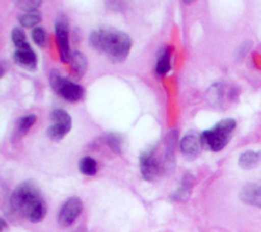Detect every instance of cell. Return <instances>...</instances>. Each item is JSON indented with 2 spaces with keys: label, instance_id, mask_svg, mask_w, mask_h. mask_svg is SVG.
Segmentation results:
<instances>
[{
  "label": "cell",
  "instance_id": "obj_21",
  "mask_svg": "<svg viewBox=\"0 0 261 232\" xmlns=\"http://www.w3.org/2000/svg\"><path fill=\"white\" fill-rule=\"evenodd\" d=\"M107 144L110 145L112 150L120 153L121 152V137L117 134H109L107 135Z\"/></svg>",
  "mask_w": 261,
  "mask_h": 232
},
{
  "label": "cell",
  "instance_id": "obj_19",
  "mask_svg": "<svg viewBox=\"0 0 261 232\" xmlns=\"http://www.w3.org/2000/svg\"><path fill=\"white\" fill-rule=\"evenodd\" d=\"M32 40L40 47H45L46 42H47V33H46L43 27H35L32 30Z\"/></svg>",
  "mask_w": 261,
  "mask_h": 232
},
{
  "label": "cell",
  "instance_id": "obj_14",
  "mask_svg": "<svg viewBox=\"0 0 261 232\" xmlns=\"http://www.w3.org/2000/svg\"><path fill=\"white\" fill-rule=\"evenodd\" d=\"M79 171L86 176H94L97 173V161L91 156H84L79 160Z\"/></svg>",
  "mask_w": 261,
  "mask_h": 232
},
{
  "label": "cell",
  "instance_id": "obj_7",
  "mask_svg": "<svg viewBox=\"0 0 261 232\" xmlns=\"http://www.w3.org/2000/svg\"><path fill=\"white\" fill-rule=\"evenodd\" d=\"M55 38L60 60L63 63H69L73 53L70 51L69 45V24L66 18L59 17L55 22Z\"/></svg>",
  "mask_w": 261,
  "mask_h": 232
},
{
  "label": "cell",
  "instance_id": "obj_13",
  "mask_svg": "<svg viewBox=\"0 0 261 232\" xmlns=\"http://www.w3.org/2000/svg\"><path fill=\"white\" fill-rule=\"evenodd\" d=\"M261 161V152L256 150H246L242 153L239 158V166L244 170H250L260 163Z\"/></svg>",
  "mask_w": 261,
  "mask_h": 232
},
{
  "label": "cell",
  "instance_id": "obj_9",
  "mask_svg": "<svg viewBox=\"0 0 261 232\" xmlns=\"http://www.w3.org/2000/svg\"><path fill=\"white\" fill-rule=\"evenodd\" d=\"M201 142L200 138L196 137L193 133H189V134L184 135V138L180 142V148L181 152L186 156L188 158H196L200 154L201 149Z\"/></svg>",
  "mask_w": 261,
  "mask_h": 232
},
{
  "label": "cell",
  "instance_id": "obj_20",
  "mask_svg": "<svg viewBox=\"0 0 261 232\" xmlns=\"http://www.w3.org/2000/svg\"><path fill=\"white\" fill-rule=\"evenodd\" d=\"M14 4L27 13H32L41 7L42 2H40V0H17V2H14Z\"/></svg>",
  "mask_w": 261,
  "mask_h": 232
},
{
  "label": "cell",
  "instance_id": "obj_17",
  "mask_svg": "<svg viewBox=\"0 0 261 232\" xmlns=\"http://www.w3.org/2000/svg\"><path fill=\"white\" fill-rule=\"evenodd\" d=\"M36 119H37V117H36V115H33V114H28V115H24V116L20 117L17 122L18 134H20V135L25 134V133L30 130V127L33 126V124L36 122Z\"/></svg>",
  "mask_w": 261,
  "mask_h": 232
},
{
  "label": "cell",
  "instance_id": "obj_2",
  "mask_svg": "<svg viewBox=\"0 0 261 232\" xmlns=\"http://www.w3.org/2000/svg\"><path fill=\"white\" fill-rule=\"evenodd\" d=\"M89 45L105 54L114 63H122L129 56L132 40L129 35L115 28H98L89 35Z\"/></svg>",
  "mask_w": 261,
  "mask_h": 232
},
{
  "label": "cell",
  "instance_id": "obj_10",
  "mask_svg": "<svg viewBox=\"0 0 261 232\" xmlns=\"http://www.w3.org/2000/svg\"><path fill=\"white\" fill-rule=\"evenodd\" d=\"M13 58H14V61L18 65L23 66L28 70H35L36 66H37V56H36L35 51L31 47L15 50Z\"/></svg>",
  "mask_w": 261,
  "mask_h": 232
},
{
  "label": "cell",
  "instance_id": "obj_6",
  "mask_svg": "<svg viewBox=\"0 0 261 232\" xmlns=\"http://www.w3.org/2000/svg\"><path fill=\"white\" fill-rule=\"evenodd\" d=\"M53 120V125H50L47 129V135L53 140H60L70 132L71 129V117L65 110L56 109L50 115Z\"/></svg>",
  "mask_w": 261,
  "mask_h": 232
},
{
  "label": "cell",
  "instance_id": "obj_18",
  "mask_svg": "<svg viewBox=\"0 0 261 232\" xmlns=\"http://www.w3.org/2000/svg\"><path fill=\"white\" fill-rule=\"evenodd\" d=\"M182 185L175 191V193L171 195L172 200H186L189 198V190H190V178H188V176L182 177Z\"/></svg>",
  "mask_w": 261,
  "mask_h": 232
},
{
  "label": "cell",
  "instance_id": "obj_4",
  "mask_svg": "<svg viewBox=\"0 0 261 232\" xmlns=\"http://www.w3.org/2000/svg\"><path fill=\"white\" fill-rule=\"evenodd\" d=\"M48 81H50V86L53 87L54 91L66 101L76 102L83 97L84 88L81 84L64 78L56 71H51Z\"/></svg>",
  "mask_w": 261,
  "mask_h": 232
},
{
  "label": "cell",
  "instance_id": "obj_3",
  "mask_svg": "<svg viewBox=\"0 0 261 232\" xmlns=\"http://www.w3.org/2000/svg\"><path fill=\"white\" fill-rule=\"evenodd\" d=\"M234 129H236V121L233 119L221 120L218 124L214 125L213 129L201 133V145L212 152H219L228 144Z\"/></svg>",
  "mask_w": 261,
  "mask_h": 232
},
{
  "label": "cell",
  "instance_id": "obj_16",
  "mask_svg": "<svg viewBox=\"0 0 261 232\" xmlns=\"http://www.w3.org/2000/svg\"><path fill=\"white\" fill-rule=\"evenodd\" d=\"M41 19H42V18H41V14L37 12L25 13V14H22L18 17V22L20 23V25H23V27H27V28L37 25L38 23L41 22Z\"/></svg>",
  "mask_w": 261,
  "mask_h": 232
},
{
  "label": "cell",
  "instance_id": "obj_8",
  "mask_svg": "<svg viewBox=\"0 0 261 232\" xmlns=\"http://www.w3.org/2000/svg\"><path fill=\"white\" fill-rule=\"evenodd\" d=\"M82 211H83V203L81 199L78 196L69 198L59 211L58 223L61 227H70L82 213Z\"/></svg>",
  "mask_w": 261,
  "mask_h": 232
},
{
  "label": "cell",
  "instance_id": "obj_11",
  "mask_svg": "<svg viewBox=\"0 0 261 232\" xmlns=\"http://www.w3.org/2000/svg\"><path fill=\"white\" fill-rule=\"evenodd\" d=\"M171 55L172 50L170 46H165L158 55L157 64H155V73L158 76H163L171 70Z\"/></svg>",
  "mask_w": 261,
  "mask_h": 232
},
{
  "label": "cell",
  "instance_id": "obj_24",
  "mask_svg": "<svg viewBox=\"0 0 261 232\" xmlns=\"http://www.w3.org/2000/svg\"><path fill=\"white\" fill-rule=\"evenodd\" d=\"M0 222H2V231L4 232L5 229H7V223H5L4 219H2V221H0Z\"/></svg>",
  "mask_w": 261,
  "mask_h": 232
},
{
  "label": "cell",
  "instance_id": "obj_1",
  "mask_svg": "<svg viewBox=\"0 0 261 232\" xmlns=\"http://www.w3.org/2000/svg\"><path fill=\"white\" fill-rule=\"evenodd\" d=\"M9 208L17 216L27 218L32 223L41 222L46 216L47 205L42 194L30 181L19 184L9 196Z\"/></svg>",
  "mask_w": 261,
  "mask_h": 232
},
{
  "label": "cell",
  "instance_id": "obj_23",
  "mask_svg": "<svg viewBox=\"0 0 261 232\" xmlns=\"http://www.w3.org/2000/svg\"><path fill=\"white\" fill-rule=\"evenodd\" d=\"M242 193L250 194V195L261 196V183H250L242 188Z\"/></svg>",
  "mask_w": 261,
  "mask_h": 232
},
{
  "label": "cell",
  "instance_id": "obj_22",
  "mask_svg": "<svg viewBox=\"0 0 261 232\" xmlns=\"http://www.w3.org/2000/svg\"><path fill=\"white\" fill-rule=\"evenodd\" d=\"M240 199H241L244 203L250 204V205L257 207V208H261V196H255V195H250V194L246 193H240Z\"/></svg>",
  "mask_w": 261,
  "mask_h": 232
},
{
  "label": "cell",
  "instance_id": "obj_15",
  "mask_svg": "<svg viewBox=\"0 0 261 232\" xmlns=\"http://www.w3.org/2000/svg\"><path fill=\"white\" fill-rule=\"evenodd\" d=\"M12 40L14 46L17 47V50H20V48H30V43H28L27 37H25V33L22 28L15 27L13 28L12 31Z\"/></svg>",
  "mask_w": 261,
  "mask_h": 232
},
{
  "label": "cell",
  "instance_id": "obj_25",
  "mask_svg": "<svg viewBox=\"0 0 261 232\" xmlns=\"http://www.w3.org/2000/svg\"><path fill=\"white\" fill-rule=\"evenodd\" d=\"M73 232H87V231H86V228H84V227H78V228L74 229Z\"/></svg>",
  "mask_w": 261,
  "mask_h": 232
},
{
  "label": "cell",
  "instance_id": "obj_5",
  "mask_svg": "<svg viewBox=\"0 0 261 232\" xmlns=\"http://www.w3.org/2000/svg\"><path fill=\"white\" fill-rule=\"evenodd\" d=\"M139 166H140V173H142L143 178L147 181H152L157 177L161 173L162 168V163H161L160 156H158V147L153 145L145 149L144 152L140 154L139 158Z\"/></svg>",
  "mask_w": 261,
  "mask_h": 232
},
{
  "label": "cell",
  "instance_id": "obj_12",
  "mask_svg": "<svg viewBox=\"0 0 261 232\" xmlns=\"http://www.w3.org/2000/svg\"><path fill=\"white\" fill-rule=\"evenodd\" d=\"M69 64H70V70L75 74L76 78H82L84 75L87 70V58L84 54L73 51Z\"/></svg>",
  "mask_w": 261,
  "mask_h": 232
}]
</instances>
